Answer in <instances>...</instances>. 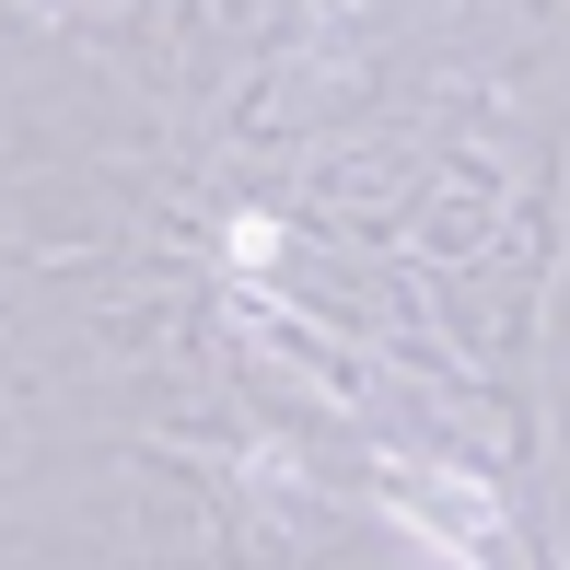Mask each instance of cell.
<instances>
[{
    "label": "cell",
    "mask_w": 570,
    "mask_h": 570,
    "mask_svg": "<svg viewBox=\"0 0 570 570\" xmlns=\"http://www.w3.org/2000/svg\"><path fill=\"white\" fill-rule=\"evenodd\" d=\"M222 256H233V268H268V256H279V222H268V210H233Z\"/></svg>",
    "instance_id": "obj_1"
}]
</instances>
